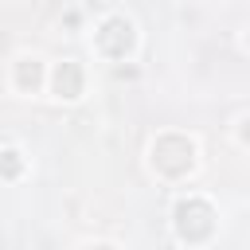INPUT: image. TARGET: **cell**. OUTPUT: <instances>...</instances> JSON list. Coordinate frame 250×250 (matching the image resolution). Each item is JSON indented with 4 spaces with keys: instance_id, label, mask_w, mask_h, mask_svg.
Segmentation results:
<instances>
[{
    "instance_id": "obj_1",
    "label": "cell",
    "mask_w": 250,
    "mask_h": 250,
    "mask_svg": "<svg viewBox=\"0 0 250 250\" xmlns=\"http://www.w3.org/2000/svg\"><path fill=\"white\" fill-rule=\"evenodd\" d=\"M152 164L164 176H184L195 164V145L188 137H180V133H168V137H160L152 145Z\"/></svg>"
},
{
    "instance_id": "obj_2",
    "label": "cell",
    "mask_w": 250,
    "mask_h": 250,
    "mask_svg": "<svg viewBox=\"0 0 250 250\" xmlns=\"http://www.w3.org/2000/svg\"><path fill=\"white\" fill-rule=\"evenodd\" d=\"M211 230H215V211H211V203H203V199H184V203L176 207V234H180V238L203 242Z\"/></svg>"
},
{
    "instance_id": "obj_3",
    "label": "cell",
    "mask_w": 250,
    "mask_h": 250,
    "mask_svg": "<svg viewBox=\"0 0 250 250\" xmlns=\"http://www.w3.org/2000/svg\"><path fill=\"white\" fill-rule=\"evenodd\" d=\"M133 43H137V31H133V23H129L125 16L105 20L102 31H98V47H102L109 59H125V55L133 51Z\"/></svg>"
},
{
    "instance_id": "obj_4",
    "label": "cell",
    "mask_w": 250,
    "mask_h": 250,
    "mask_svg": "<svg viewBox=\"0 0 250 250\" xmlns=\"http://www.w3.org/2000/svg\"><path fill=\"white\" fill-rule=\"evenodd\" d=\"M55 94L59 98H78L82 94V70H78V62H59V70H55Z\"/></svg>"
},
{
    "instance_id": "obj_5",
    "label": "cell",
    "mask_w": 250,
    "mask_h": 250,
    "mask_svg": "<svg viewBox=\"0 0 250 250\" xmlns=\"http://www.w3.org/2000/svg\"><path fill=\"white\" fill-rule=\"evenodd\" d=\"M16 82H20V90H35V86L43 82V66H39V59H23V62L16 66Z\"/></svg>"
},
{
    "instance_id": "obj_6",
    "label": "cell",
    "mask_w": 250,
    "mask_h": 250,
    "mask_svg": "<svg viewBox=\"0 0 250 250\" xmlns=\"http://www.w3.org/2000/svg\"><path fill=\"white\" fill-rule=\"evenodd\" d=\"M20 172H23V160H20V152H16V148L0 152V176H8V180H12V176H20Z\"/></svg>"
},
{
    "instance_id": "obj_7",
    "label": "cell",
    "mask_w": 250,
    "mask_h": 250,
    "mask_svg": "<svg viewBox=\"0 0 250 250\" xmlns=\"http://www.w3.org/2000/svg\"><path fill=\"white\" fill-rule=\"evenodd\" d=\"M242 141H250V121H242Z\"/></svg>"
},
{
    "instance_id": "obj_8",
    "label": "cell",
    "mask_w": 250,
    "mask_h": 250,
    "mask_svg": "<svg viewBox=\"0 0 250 250\" xmlns=\"http://www.w3.org/2000/svg\"><path fill=\"white\" fill-rule=\"evenodd\" d=\"M90 250H113V246H90Z\"/></svg>"
}]
</instances>
